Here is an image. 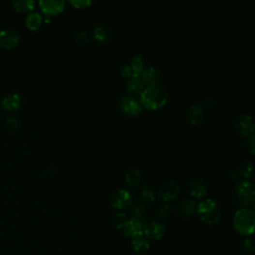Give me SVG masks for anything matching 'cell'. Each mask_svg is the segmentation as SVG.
<instances>
[{"instance_id":"2","label":"cell","mask_w":255,"mask_h":255,"mask_svg":"<svg viewBox=\"0 0 255 255\" xmlns=\"http://www.w3.org/2000/svg\"><path fill=\"white\" fill-rule=\"evenodd\" d=\"M255 213L252 210L242 208L237 210L233 217L234 229L242 235H250L254 231Z\"/></svg>"},{"instance_id":"5","label":"cell","mask_w":255,"mask_h":255,"mask_svg":"<svg viewBox=\"0 0 255 255\" xmlns=\"http://www.w3.org/2000/svg\"><path fill=\"white\" fill-rule=\"evenodd\" d=\"M133 196L125 189H118L114 191L110 196V202L113 208L117 210H124L131 206Z\"/></svg>"},{"instance_id":"19","label":"cell","mask_w":255,"mask_h":255,"mask_svg":"<svg viewBox=\"0 0 255 255\" xmlns=\"http://www.w3.org/2000/svg\"><path fill=\"white\" fill-rule=\"evenodd\" d=\"M132 247L135 253L144 254L149 251L150 243L145 236H139L135 237V239H133Z\"/></svg>"},{"instance_id":"1","label":"cell","mask_w":255,"mask_h":255,"mask_svg":"<svg viewBox=\"0 0 255 255\" xmlns=\"http://www.w3.org/2000/svg\"><path fill=\"white\" fill-rule=\"evenodd\" d=\"M167 100V91L161 84H150L141 93V103L150 110L163 107Z\"/></svg>"},{"instance_id":"31","label":"cell","mask_w":255,"mask_h":255,"mask_svg":"<svg viewBox=\"0 0 255 255\" xmlns=\"http://www.w3.org/2000/svg\"><path fill=\"white\" fill-rule=\"evenodd\" d=\"M6 124L7 126L12 129V130H16L17 128L19 127L20 125V122L18 120V118H16L14 116H10V117H7L6 118Z\"/></svg>"},{"instance_id":"9","label":"cell","mask_w":255,"mask_h":255,"mask_svg":"<svg viewBox=\"0 0 255 255\" xmlns=\"http://www.w3.org/2000/svg\"><path fill=\"white\" fill-rule=\"evenodd\" d=\"M180 192V184L175 180H165L159 189V195L165 201L173 200Z\"/></svg>"},{"instance_id":"11","label":"cell","mask_w":255,"mask_h":255,"mask_svg":"<svg viewBox=\"0 0 255 255\" xmlns=\"http://www.w3.org/2000/svg\"><path fill=\"white\" fill-rule=\"evenodd\" d=\"M20 40L19 34L12 29H1L0 30V47L2 48H13L18 44Z\"/></svg>"},{"instance_id":"3","label":"cell","mask_w":255,"mask_h":255,"mask_svg":"<svg viewBox=\"0 0 255 255\" xmlns=\"http://www.w3.org/2000/svg\"><path fill=\"white\" fill-rule=\"evenodd\" d=\"M196 212L201 222L207 225L216 224L222 216V210L217 202L210 198L200 201L197 205Z\"/></svg>"},{"instance_id":"16","label":"cell","mask_w":255,"mask_h":255,"mask_svg":"<svg viewBox=\"0 0 255 255\" xmlns=\"http://www.w3.org/2000/svg\"><path fill=\"white\" fill-rule=\"evenodd\" d=\"M2 105L8 111H15L21 105V98L17 93L7 94L2 100Z\"/></svg>"},{"instance_id":"7","label":"cell","mask_w":255,"mask_h":255,"mask_svg":"<svg viewBox=\"0 0 255 255\" xmlns=\"http://www.w3.org/2000/svg\"><path fill=\"white\" fill-rule=\"evenodd\" d=\"M233 127L239 134L242 135H247L253 133V128H254L253 119L248 114H245V113L240 114L234 119Z\"/></svg>"},{"instance_id":"23","label":"cell","mask_w":255,"mask_h":255,"mask_svg":"<svg viewBox=\"0 0 255 255\" xmlns=\"http://www.w3.org/2000/svg\"><path fill=\"white\" fill-rule=\"evenodd\" d=\"M131 68L132 70L134 71L135 74L139 75L143 70H144V65H145V62H144V59L142 57V55L140 54H135L132 57L131 59Z\"/></svg>"},{"instance_id":"32","label":"cell","mask_w":255,"mask_h":255,"mask_svg":"<svg viewBox=\"0 0 255 255\" xmlns=\"http://www.w3.org/2000/svg\"><path fill=\"white\" fill-rule=\"evenodd\" d=\"M70 3L77 8H82L90 5L92 3V0H70Z\"/></svg>"},{"instance_id":"29","label":"cell","mask_w":255,"mask_h":255,"mask_svg":"<svg viewBox=\"0 0 255 255\" xmlns=\"http://www.w3.org/2000/svg\"><path fill=\"white\" fill-rule=\"evenodd\" d=\"M240 252L244 255H250L253 250H254V245H253V242L252 240H244L240 246Z\"/></svg>"},{"instance_id":"21","label":"cell","mask_w":255,"mask_h":255,"mask_svg":"<svg viewBox=\"0 0 255 255\" xmlns=\"http://www.w3.org/2000/svg\"><path fill=\"white\" fill-rule=\"evenodd\" d=\"M94 37L99 42H107L112 37V31L106 26H97L94 29Z\"/></svg>"},{"instance_id":"28","label":"cell","mask_w":255,"mask_h":255,"mask_svg":"<svg viewBox=\"0 0 255 255\" xmlns=\"http://www.w3.org/2000/svg\"><path fill=\"white\" fill-rule=\"evenodd\" d=\"M127 220H128V217L126 216V214L124 212H118L115 217H114V222H115V225L117 226L118 229H120L122 230L124 225H126L127 223Z\"/></svg>"},{"instance_id":"18","label":"cell","mask_w":255,"mask_h":255,"mask_svg":"<svg viewBox=\"0 0 255 255\" xmlns=\"http://www.w3.org/2000/svg\"><path fill=\"white\" fill-rule=\"evenodd\" d=\"M126 89L130 93H142L144 90V84L141 81L139 75L134 74L129 77L126 82Z\"/></svg>"},{"instance_id":"14","label":"cell","mask_w":255,"mask_h":255,"mask_svg":"<svg viewBox=\"0 0 255 255\" xmlns=\"http://www.w3.org/2000/svg\"><path fill=\"white\" fill-rule=\"evenodd\" d=\"M208 193L206 182L200 179H195L190 182V194L195 198L205 197Z\"/></svg>"},{"instance_id":"22","label":"cell","mask_w":255,"mask_h":255,"mask_svg":"<svg viewBox=\"0 0 255 255\" xmlns=\"http://www.w3.org/2000/svg\"><path fill=\"white\" fill-rule=\"evenodd\" d=\"M25 23L28 28L32 30H35L41 25L42 17L38 12H31L27 15L26 19H25Z\"/></svg>"},{"instance_id":"10","label":"cell","mask_w":255,"mask_h":255,"mask_svg":"<svg viewBox=\"0 0 255 255\" xmlns=\"http://www.w3.org/2000/svg\"><path fill=\"white\" fill-rule=\"evenodd\" d=\"M165 225L162 223L157 222V220H152V222L146 224L143 236H145L147 240H159L165 235Z\"/></svg>"},{"instance_id":"13","label":"cell","mask_w":255,"mask_h":255,"mask_svg":"<svg viewBox=\"0 0 255 255\" xmlns=\"http://www.w3.org/2000/svg\"><path fill=\"white\" fill-rule=\"evenodd\" d=\"M186 120L193 125H199L205 120V112L199 104H193L186 111Z\"/></svg>"},{"instance_id":"35","label":"cell","mask_w":255,"mask_h":255,"mask_svg":"<svg viewBox=\"0 0 255 255\" xmlns=\"http://www.w3.org/2000/svg\"><path fill=\"white\" fill-rule=\"evenodd\" d=\"M248 143H249L250 151L252 152V154H254V134L253 133L250 134V137L248 139Z\"/></svg>"},{"instance_id":"33","label":"cell","mask_w":255,"mask_h":255,"mask_svg":"<svg viewBox=\"0 0 255 255\" xmlns=\"http://www.w3.org/2000/svg\"><path fill=\"white\" fill-rule=\"evenodd\" d=\"M120 71H121V73H122L123 76L128 77V78L131 77V76H133V75L135 74L134 71L132 70L131 66L128 65V64H123V65L120 67Z\"/></svg>"},{"instance_id":"34","label":"cell","mask_w":255,"mask_h":255,"mask_svg":"<svg viewBox=\"0 0 255 255\" xmlns=\"http://www.w3.org/2000/svg\"><path fill=\"white\" fill-rule=\"evenodd\" d=\"M168 210H169L168 206L164 205V206H162V207L160 208V210H159V215H160L161 217H165V216L168 214Z\"/></svg>"},{"instance_id":"4","label":"cell","mask_w":255,"mask_h":255,"mask_svg":"<svg viewBox=\"0 0 255 255\" xmlns=\"http://www.w3.org/2000/svg\"><path fill=\"white\" fill-rule=\"evenodd\" d=\"M235 198L241 207L252 206L255 200V190L248 180L240 181L235 186Z\"/></svg>"},{"instance_id":"20","label":"cell","mask_w":255,"mask_h":255,"mask_svg":"<svg viewBox=\"0 0 255 255\" xmlns=\"http://www.w3.org/2000/svg\"><path fill=\"white\" fill-rule=\"evenodd\" d=\"M125 179H126L127 184L131 186V188H134V186L137 185L141 180V172L135 167L129 168L126 172Z\"/></svg>"},{"instance_id":"26","label":"cell","mask_w":255,"mask_h":255,"mask_svg":"<svg viewBox=\"0 0 255 255\" xmlns=\"http://www.w3.org/2000/svg\"><path fill=\"white\" fill-rule=\"evenodd\" d=\"M252 169H253V162L249 159L244 160L241 165H240V174L245 178H250L252 175Z\"/></svg>"},{"instance_id":"27","label":"cell","mask_w":255,"mask_h":255,"mask_svg":"<svg viewBox=\"0 0 255 255\" xmlns=\"http://www.w3.org/2000/svg\"><path fill=\"white\" fill-rule=\"evenodd\" d=\"M145 215H146V211L145 209L142 205L140 203H137V205H135L132 209V217L133 218H137V219H145Z\"/></svg>"},{"instance_id":"30","label":"cell","mask_w":255,"mask_h":255,"mask_svg":"<svg viewBox=\"0 0 255 255\" xmlns=\"http://www.w3.org/2000/svg\"><path fill=\"white\" fill-rule=\"evenodd\" d=\"M74 37H75V40L77 42H80V43H84L86 42L88 40V34L87 32L83 30V29H79L75 32L74 34Z\"/></svg>"},{"instance_id":"6","label":"cell","mask_w":255,"mask_h":255,"mask_svg":"<svg viewBox=\"0 0 255 255\" xmlns=\"http://www.w3.org/2000/svg\"><path fill=\"white\" fill-rule=\"evenodd\" d=\"M120 108L128 116H139L143 111V106L130 95H123L120 99Z\"/></svg>"},{"instance_id":"8","label":"cell","mask_w":255,"mask_h":255,"mask_svg":"<svg viewBox=\"0 0 255 255\" xmlns=\"http://www.w3.org/2000/svg\"><path fill=\"white\" fill-rule=\"evenodd\" d=\"M146 224H147L146 220L132 217L127 220V223L124 225L122 231L125 235L133 237V239H135V237L143 236Z\"/></svg>"},{"instance_id":"24","label":"cell","mask_w":255,"mask_h":255,"mask_svg":"<svg viewBox=\"0 0 255 255\" xmlns=\"http://www.w3.org/2000/svg\"><path fill=\"white\" fill-rule=\"evenodd\" d=\"M155 194L149 185H144L141 191V200L145 205H151L155 201Z\"/></svg>"},{"instance_id":"15","label":"cell","mask_w":255,"mask_h":255,"mask_svg":"<svg viewBox=\"0 0 255 255\" xmlns=\"http://www.w3.org/2000/svg\"><path fill=\"white\" fill-rule=\"evenodd\" d=\"M143 84H156L160 79V73L154 67L144 68V70L139 74Z\"/></svg>"},{"instance_id":"12","label":"cell","mask_w":255,"mask_h":255,"mask_svg":"<svg viewBox=\"0 0 255 255\" xmlns=\"http://www.w3.org/2000/svg\"><path fill=\"white\" fill-rule=\"evenodd\" d=\"M39 5L47 15H55L60 13L65 7L63 0H40Z\"/></svg>"},{"instance_id":"17","label":"cell","mask_w":255,"mask_h":255,"mask_svg":"<svg viewBox=\"0 0 255 255\" xmlns=\"http://www.w3.org/2000/svg\"><path fill=\"white\" fill-rule=\"evenodd\" d=\"M197 205L198 202L195 199L186 198L180 202V205L179 207V211L183 216H190L196 211Z\"/></svg>"},{"instance_id":"25","label":"cell","mask_w":255,"mask_h":255,"mask_svg":"<svg viewBox=\"0 0 255 255\" xmlns=\"http://www.w3.org/2000/svg\"><path fill=\"white\" fill-rule=\"evenodd\" d=\"M13 7L21 12L32 10L34 7V1L33 0H14L12 2Z\"/></svg>"}]
</instances>
